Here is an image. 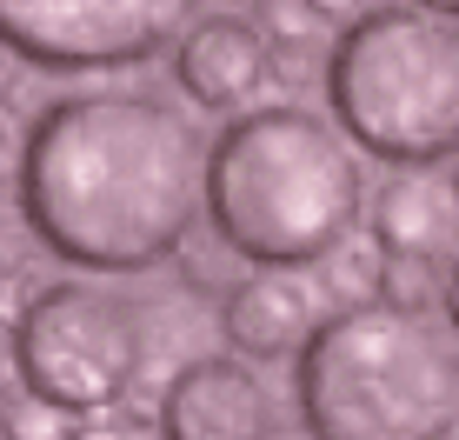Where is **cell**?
<instances>
[{"instance_id": "6da1fadb", "label": "cell", "mask_w": 459, "mask_h": 440, "mask_svg": "<svg viewBox=\"0 0 459 440\" xmlns=\"http://www.w3.org/2000/svg\"><path fill=\"white\" fill-rule=\"evenodd\" d=\"M27 233L81 274L173 260L207 207V147L160 93L87 87L27 120L13 174Z\"/></svg>"}, {"instance_id": "7a4b0ae2", "label": "cell", "mask_w": 459, "mask_h": 440, "mask_svg": "<svg viewBox=\"0 0 459 440\" xmlns=\"http://www.w3.org/2000/svg\"><path fill=\"white\" fill-rule=\"evenodd\" d=\"M359 147L307 107H247L207 147V220L253 267L333 260L359 227Z\"/></svg>"}, {"instance_id": "3957f363", "label": "cell", "mask_w": 459, "mask_h": 440, "mask_svg": "<svg viewBox=\"0 0 459 440\" xmlns=\"http://www.w3.org/2000/svg\"><path fill=\"white\" fill-rule=\"evenodd\" d=\"M293 407L313 440H453L459 354L386 301L333 307L293 354Z\"/></svg>"}, {"instance_id": "277c9868", "label": "cell", "mask_w": 459, "mask_h": 440, "mask_svg": "<svg viewBox=\"0 0 459 440\" xmlns=\"http://www.w3.org/2000/svg\"><path fill=\"white\" fill-rule=\"evenodd\" d=\"M326 107L386 167L459 161V21L413 0L353 13L326 47Z\"/></svg>"}, {"instance_id": "5b68a950", "label": "cell", "mask_w": 459, "mask_h": 440, "mask_svg": "<svg viewBox=\"0 0 459 440\" xmlns=\"http://www.w3.org/2000/svg\"><path fill=\"white\" fill-rule=\"evenodd\" d=\"M13 381L60 414H114L140 381L147 334L120 294L93 280H54L13 321Z\"/></svg>"}, {"instance_id": "8992f818", "label": "cell", "mask_w": 459, "mask_h": 440, "mask_svg": "<svg viewBox=\"0 0 459 440\" xmlns=\"http://www.w3.org/2000/svg\"><path fill=\"white\" fill-rule=\"evenodd\" d=\"M194 7L200 0H0V34L40 74H107L173 47Z\"/></svg>"}, {"instance_id": "52a82bcc", "label": "cell", "mask_w": 459, "mask_h": 440, "mask_svg": "<svg viewBox=\"0 0 459 440\" xmlns=\"http://www.w3.org/2000/svg\"><path fill=\"white\" fill-rule=\"evenodd\" d=\"M167 440H273V394L233 354L186 360L160 394Z\"/></svg>"}, {"instance_id": "ba28073f", "label": "cell", "mask_w": 459, "mask_h": 440, "mask_svg": "<svg viewBox=\"0 0 459 440\" xmlns=\"http://www.w3.org/2000/svg\"><path fill=\"white\" fill-rule=\"evenodd\" d=\"M173 81L194 107H247L273 74V47L240 13H200L180 40H173Z\"/></svg>"}, {"instance_id": "9c48e42d", "label": "cell", "mask_w": 459, "mask_h": 440, "mask_svg": "<svg viewBox=\"0 0 459 440\" xmlns=\"http://www.w3.org/2000/svg\"><path fill=\"white\" fill-rule=\"evenodd\" d=\"M313 327H320L313 287L293 267H253L220 301V334L240 360H287L313 340Z\"/></svg>"}, {"instance_id": "30bf717a", "label": "cell", "mask_w": 459, "mask_h": 440, "mask_svg": "<svg viewBox=\"0 0 459 440\" xmlns=\"http://www.w3.org/2000/svg\"><path fill=\"white\" fill-rule=\"evenodd\" d=\"M453 220H459L453 180L406 167V174H386V187L373 194V247H386V254H439Z\"/></svg>"}, {"instance_id": "8fae6325", "label": "cell", "mask_w": 459, "mask_h": 440, "mask_svg": "<svg viewBox=\"0 0 459 440\" xmlns=\"http://www.w3.org/2000/svg\"><path fill=\"white\" fill-rule=\"evenodd\" d=\"M379 301H386L393 313H433L439 301H446V274L433 267V254H386V267H379Z\"/></svg>"}, {"instance_id": "7c38bea8", "label": "cell", "mask_w": 459, "mask_h": 440, "mask_svg": "<svg viewBox=\"0 0 459 440\" xmlns=\"http://www.w3.org/2000/svg\"><path fill=\"white\" fill-rule=\"evenodd\" d=\"M253 13H260L253 27H260L266 47H280V54H307V47L326 34L320 0H253Z\"/></svg>"}, {"instance_id": "4fadbf2b", "label": "cell", "mask_w": 459, "mask_h": 440, "mask_svg": "<svg viewBox=\"0 0 459 440\" xmlns=\"http://www.w3.org/2000/svg\"><path fill=\"white\" fill-rule=\"evenodd\" d=\"M67 420H74V414H60V407L34 400L21 381H13V394H7V440H67V434H74Z\"/></svg>"}, {"instance_id": "5bb4252c", "label": "cell", "mask_w": 459, "mask_h": 440, "mask_svg": "<svg viewBox=\"0 0 459 440\" xmlns=\"http://www.w3.org/2000/svg\"><path fill=\"white\" fill-rule=\"evenodd\" d=\"M67 440H167L160 420H140V414H87Z\"/></svg>"}, {"instance_id": "9a60e30c", "label": "cell", "mask_w": 459, "mask_h": 440, "mask_svg": "<svg viewBox=\"0 0 459 440\" xmlns=\"http://www.w3.org/2000/svg\"><path fill=\"white\" fill-rule=\"evenodd\" d=\"M446 327L459 334V254H453V267H446Z\"/></svg>"}, {"instance_id": "2e32d148", "label": "cell", "mask_w": 459, "mask_h": 440, "mask_svg": "<svg viewBox=\"0 0 459 440\" xmlns=\"http://www.w3.org/2000/svg\"><path fill=\"white\" fill-rule=\"evenodd\" d=\"M413 7H426V13H446V21H459V0H413Z\"/></svg>"}, {"instance_id": "e0dca14e", "label": "cell", "mask_w": 459, "mask_h": 440, "mask_svg": "<svg viewBox=\"0 0 459 440\" xmlns=\"http://www.w3.org/2000/svg\"><path fill=\"white\" fill-rule=\"evenodd\" d=\"M273 440H313V434H307V427H299V434H273Z\"/></svg>"}, {"instance_id": "ac0fdd59", "label": "cell", "mask_w": 459, "mask_h": 440, "mask_svg": "<svg viewBox=\"0 0 459 440\" xmlns=\"http://www.w3.org/2000/svg\"><path fill=\"white\" fill-rule=\"evenodd\" d=\"M446 180H453V194H459V161H453V174H446Z\"/></svg>"}, {"instance_id": "d6986e66", "label": "cell", "mask_w": 459, "mask_h": 440, "mask_svg": "<svg viewBox=\"0 0 459 440\" xmlns=\"http://www.w3.org/2000/svg\"><path fill=\"white\" fill-rule=\"evenodd\" d=\"M367 7H379V0H367Z\"/></svg>"}]
</instances>
